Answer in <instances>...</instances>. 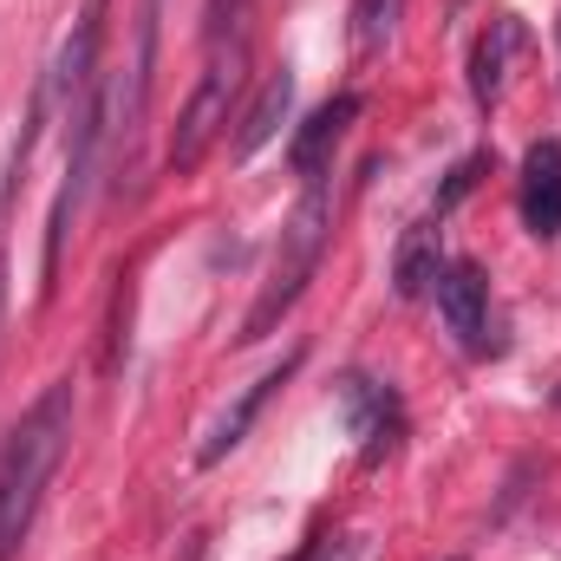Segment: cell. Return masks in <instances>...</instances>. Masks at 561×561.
I'll list each match as a JSON object with an SVG mask.
<instances>
[{"label":"cell","instance_id":"6da1fadb","mask_svg":"<svg viewBox=\"0 0 561 561\" xmlns=\"http://www.w3.org/2000/svg\"><path fill=\"white\" fill-rule=\"evenodd\" d=\"M66 444H72V379L46 386L0 450V561L20 556V542L46 503V483L66 463Z\"/></svg>","mask_w":561,"mask_h":561},{"label":"cell","instance_id":"7a4b0ae2","mask_svg":"<svg viewBox=\"0 0 561 561\" xmlns=\"http://www.w3.org/2000/svg\"><path fill=\"white\" fill-rule=\"evenodd\" d=\"M327 236H333V183H327V176H313V183L300 190L294 216L280 222L268 280H262V294H255V307H249V320H242V346L268 340L280 320L294 313V300L307 294V280H313L320 255H327Z\"/></svg>","mask_w":561,"mask_h":561},{"label":"cell","instance_id":"3957f363","mask_svg":"<svg viewBox=\"0 0 561 561\" xmlns=\"http://www.w3.org/2000/svg\"><path fill=\"white\" fill-rule=\"evenodd\" d=\"M242 59H249V39L209 46L203 79H196V92H190V105H183V118H176V131H170V150H163V163H170L176 176H190V170L209 157V144L222 138L229 99H236V85H242Z\"/></svg>","mask_w":561,"mask_h":561},{"label":"cell","instance_id":"277c9868","mask_svg":"<svg viewBox=\"0 0 561 561\" xmlns=\"http://www.w3.org/2000/svg\"><path fill=\"white\" fill-rule=\"evenodd\" d=\"M437 313L444 327L463 340V346H483V327H490V280L477 262H444L437 275Z\"/></svg>","mask_w":561,"mask_h":561},{"label":"cell","instance_id":"5b68a950","mask_svg":"<svg viewBox=\"0 0 561 561\" xmlns=\"http://www.w3.org/2000/svg\"><path fill=\"white\" fill-rule=\"evenodd\" d=\"M359 118V92H340V99H327L300 131H294V144H287V163H294V176H327V157H333V144L346 138V125Z\"/></svg>","mask_w":561,"mask_h":561},{"label":"cell","instance_id":"8992f818","mask_svg":"<svg viewBox=\"0 0 561 561\" xmlns=\"http://www.w3.org/2000/svg\"><path fill=\"white\" fill-rule=\"evenodd\" d=\"M294 366H300V353H287V359H280L275 373H262L255 386H242V392H236V405H229L222 419L209 424V437H203V450H196V463H222V457H229V450H236V444L249 437V424L262 419V405H268V392H275V386L287 379V373H294Z\"/></svg>","mask_w":561,"mask_h":561},{"label":"cell","instance_id":"52a82bcc","mask_svg":"<svg viewBox=\"0 0 561 561\" xmlns=\"http://www.w3.org/2000/svg\"><path fill=\"white\" fill-rule=\"evenodd\" d=\"M523 222L536 236H561V144L542 138L523 157Z\"/></svg>","mask_w":561,"mask_h":561},{"label":"cell","instance_id":"ba28073f","mask_svg":"<svg viewBox=\"0 0 561 561\" xmlns=\"http://www.w3.org/2000/svg\"><path fill=\"white\" fill-rule=\"evenodd\" d=\"M287 105H294V72L280 66V72H268V79H262V92L249 99V112L236 118V138H229V157H236V163H249V157H255L262 144L275 138L280 125H287Z\"/></svg>","mask_w":561,"mask_h":561},{"label":"cell","instance_id":"9c48e42d","mask_svg":"<svg viewBox=\"0 0 561 561\" xmlns=\"http://www.w3.org/2000/svg\"><path fill=\"white\" fill-rule=\"evenodd\" d=\"M437 275H444V242H437V216H431V222H419V229L399 242L392 287H399V300H419V294L437 287Z\"/></svg>","mask_w":561,"mask_h":561},{"label":"cell","instance_id":"30bf717a","mask_svg":"<svg viewBox=\"0 0 561 561\" xmlns=\"http://www.w3.org/2000/svg\"><path fill=\"white\" fill-rule=\"evenodd\" d=\"M510 53H516V20H490V33L470 46V92H477V105H496L503 99Z\"/></svg>","mask_w":561,"mask_h":561},{"label":"cell","instance_id":"8fae6325","mask_svg":"<svg viewBox=\"0 0 561 561\" xmlns=\"http://www.w3.org/2000/svg\"><path fill=\"white\" fill-rule=\"evenodd\" d=\"M399 13H405V0H353V26H346V39H353V59H359V66L379 59V53L392 46Z\"/></svg>","mask_w":561,"mask_h":561},{"label":"cell","instance_id":"7c38bea8","mask_svg":"<svg viewBox=\"0 0 561 561\" xmlns=\"http://www.w3.org/2000/svg\"><path fill=\"white\" fill-rule=\"evenodd\" d=\"M249 7H255V0H209V13H203V20H209V26H203V33H209V46L242 39V33H249Z\"/></svg>","mask_w":561,"mask_h":561},{"label":"cell","instance_id":"4fadbf2b","mask_svg":"<svg viewBox=\"0 0 561 561\" xmlns=\"http://www.w3.org/2000/svg\"><path fill=\"white\" fill-rule=\"evenodd\" d=\"M483 170H490V157H463V163L450 170V183H444V196H437V216H444V209H457V203H463V196L477 190V176H483Z\"/></svg>","mask_w":561,"mask_h":561},{"label":"cell","instance_id":"5bb4252c","mask_svg":"<svg viewBox=\"0 0 561 561\" xmlns=\"http://www.w3.org/2000/svg\"><path fill=\"white\" fill-rule=\"evenodd\" d=\"M0 294H7V255H0Z\"/></svg>","mask_w":561,"mask_h":561}]
</instances>
